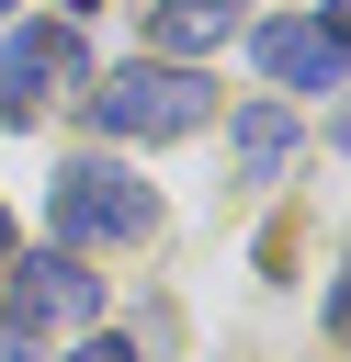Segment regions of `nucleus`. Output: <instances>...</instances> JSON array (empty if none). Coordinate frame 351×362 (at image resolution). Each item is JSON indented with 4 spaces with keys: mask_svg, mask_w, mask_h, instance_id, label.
<instances>
[{
    "mask_svg": "<svg viewBox=\"0 0 351 362\" xmlns=\"http://www.w3.org/2000/svg\"><path fill=\"white\" fill-rule=\"evenodd\" d=\"M249 57H260V79H283V90H340V79H351V45H340L328 23H249Z\"/></svg>",
    "mask_w": 351,
    "mask_h": 362,
    "instance_id": "39448f33",
    "label": "nucleus"
},
{
    "mask_svg": "<svg viewBox=\"0 0 351 362\" xmlns=\"http://www.w3.org/2000/svg\"><path fill=\"white\" fill-rule=\"evenodd\" d=\"M340 90H351V79H340ZM340 147H351V102H340Z\"/></svg>",
    "mask_w": 351,
    "mask_h": 362,
    "instance_id": "f8f14e48",
    "label": "nucleus"
},
{
    "mask_svg": "<svg viewBox=\"0 0 351 362\" xmlns=\"http://www.w3.org/2000/svg\"><path fill=\"white\" fill-rule=\"evenodd\" d=\"M0 362H45V339H34L23 317H0Z\"/></svg>",
    "mask_w": 351,
    "mask_h": 362,
    "instance_id": "6e6552de",
    "label": "nucleus"
},
{
    "mask_svg": "<svg viewBox=\"0 0 351 362\" xmlns=\"http://www.w3.org/2000/svg\"><path fill=\"white\" fill-rule=\"evenodd\" d=\"M328 34H340V45H351V0H328Z\"/></svg>",
    "mask_w": 351,
    "mask_h": 362,
    "instance_id": "9b49d317",
    "label": "nucleus"
},
{
    "mask_svg": "<svg viewBox=\"0 0 351 362\" xmlns=\"http://www.w3.org/2000/svg\"><path fill=\"white\" fill-rule=\"evenodd\" d=\"M328 328H340V339H351V272H340V283H328Z\"/></svg>",
    "mask_w": 351,
    "mask_h": 362,
    "instance_id": "9d476101",
    "label": "nucleus"
},
{
    "mask_svg": "<svg viewBox=\"0 0 351 362\" xmlns=\"http://www.w3.org/2000/svg\"><path fill=\"white\" fill-rule=\"evenodd\" d=\"M11 317L45 339V328H91L102 317V283L79 272V249H45V260H11Z\"/></svg>",
    "mask_w": 351,
    "mask_h": 362,
    "instance_id": "20e7f679",
    "label": "nucleus"
},
{
    "mask_svg": "<svg viewBox=\"0 0 351 362\" xmlns=\"http://www.w3.org/2000/svg\"><path fill=\"white\" fill-rule=\"evenodd\" d=\"M283 158H294V113L283 102H249L238 113V181H272Z\"/></svg>",
    "mask_w": 351,
    "mask_h": 362,
    "instance_id": "0eeeda50",
    "label": "nucleus"
},
{
    "mask_svg": "<svg viewBox=\"0 0 351 362\" xmlns=\"http://www.w3.org/2000/svg\"><path fill=\"white\" fill-rule=\"evenodd\" d=\"M147 226H159V204L113 158H68L45 192V249H102V238H147Z\"/></svg>",
    "mask_w": 351,
    "mask_h": 362,
    "instance_id": "f03ea898",
    "label": "nucleus"
},
{
    "mask_svg": "<svg viewBox=\"0 0 351 362\" xmlns=\"http://www.w3.org/2000/svg\"><path fill=\"white\" fill-rule=\"evenodd\" d=\"M79 102H91L102 136H136V147H170V136H192V124L215 113V90H204L181 57H136V68H113V79L79 90Z\"/></svg>",
    "mask_w": 351,
    "mask_h": 362,
    "instance_id": "f257e3e1",
    "label": "nucleus"
},
{
    "mask_svg": "<svg viewBox=\"0 0 351 362\" xmlns=\"http://www.w3.org/2000/svg\"><path fill=\"white\" fill-rule=\"evenodd\" d=\"M57 11H91V0H57Z\"/></svg>",
    "mask_w": 351,
    "mask_h": 362,
    "instance_id": "4468645a",
    "label": "nucleus"
},
{
    "mask_svg": "<svg viewBox=\"0 0 351 362\" xmlns=\"http://www.w3.org/2000/svg\"><path fill=\"white\" fill-rule=\"evenodd\" d=\"M68 90H91V45H79V23L68 11H45V23H23L11 45H0V113L11 124H34L45 102H68Z\"/></svg>",
    "mask_w": 351,
    "mask_h": 362,
    "instance_id": "7ed1b4c3",
    "label": "nucleus"
},
{
    "mask_svg": "<svg viewBox=\"0 0 351 362\" xmlns=\"http://www.w3.org/2000/svg\"><path fill=\"white\" fill-rule=\"evenodd\" d=\"M238 34V0H159L147 11V45L159 57H204V45H226Z\"/></svg>",
    "mask_w": 351,
    "mask_h": 362,
    "instance_id": "423d86ee",
    "label": "nucleus"
},
{
    "mask_svg": "<svg viewBox=\"0 0 351 362\" xmlns=\"http://www.w3.org/2000/svg\"><path fill=\"white\" fill-rule=\"evenodd\" d=\"M68 362H147V351H136V339H79Z\"/></svg>",
    "mask_w": 351,
    "mask_h": 362,
    "instance_id": "1a4fd4ad",
    "label": "nucleus"
},
{
    "mask_svg": "<svg viewBox=\"0 0 351 362\" xmlns=\"http://www.w3.org/2000/svg\"><path fill=\"white\" fill-rule=\"evenodd\" d=\"M0 272H11V215H0Z\"/></svg>",
    "mask_w": 351,
    "mask_h": 362,
    "instance_id": "ddd939ff",
    "label": "nucleus"
}]
</instances>
